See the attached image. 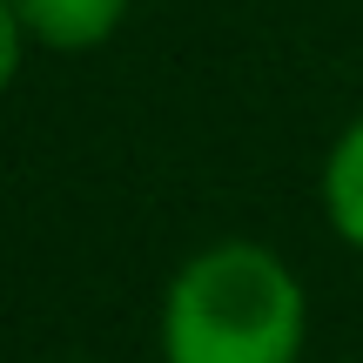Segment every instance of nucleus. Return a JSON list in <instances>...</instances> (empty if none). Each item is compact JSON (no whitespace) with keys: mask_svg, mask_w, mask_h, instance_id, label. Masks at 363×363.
Instances as JSON below:
<instances>
[{"mask_svg":"<svg viewBox=\"0 0 363 363\" xmlns=\"http://www.w3.org/2000/svg\"><path fill=\"white\" fill-rule=\"evenodd\" d=\"M310 337V296L296 269L262 242H208L162 296L169 363H296Z\"/></svg>","mask_w":363,"mask_h":363,"instance_id":"1","label":"nucleus"},{"mask_svg":"<svg viewBox=\"0 0 363 363\" xmlns=\"http://www.w3.org/2000/svg\"><path fill=\"white\" fill-rule=\"evenodd\" d=\"M128 7L135 0H13L27 40H40V48H54V54H88V48H101V40H115V27L128 21Z\"/></svg>","mask_w":363,"mask_h":363,"instance_id":"2","label":"nucleus"},{"mask_svg":"<svg viewBox=\"0 0 363 363\" xmlns=\"http://www.w3.org/2000/svg\"><path fill=\"white\" fill-rule=\"evenodd\" d=\"M323 216H330V229H337V242H350L363 256V115L323 155Z\"/></svg>","mask_w":363,"mask_h":363,"instance_id":"3","label":"nucleus"},{"mask_svg":"<svg viewBox=\"0 0 363 363\" xmlns=\"http://www.w3.org/2000/svg\"><path fill=\"white\" fill-rule=\"evenodd\" d=\"M21 54H27V27H21V13H13V0H0V94L21 74Z\"/></svg>","mask_w":363,"mask_h":363,"instance_id":"4","label":"nucleus"}]
</instances>
